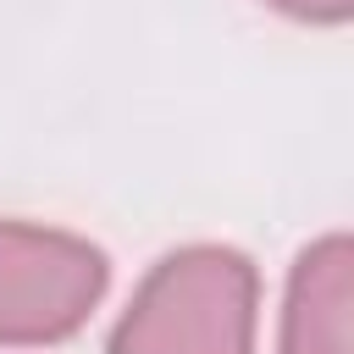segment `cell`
Wrapping results in <instances>:
<instances>
[{
	"instance_id": "obj_2",
	"label": "cell",
	"mask_w": 354,
	"mask_h": 354,
	"mask_svg": "<svg viewBox=\"0 0 354 354\" xmlns=\"http://www.w3.org/2000/svg\"><path fill=\"white\" fill-rule=\"evenodd\" d=\"M105 293V254L83 238L0 221V343H55L83 326Z\"/></svg>"
},
{
	"instance_id": "obj_4",
	"label": "cell",
	"mask_w": 354,
	"mask_h": 354,
	"mask_svg": "<svg viewBox=\"0 0 354 354\" xmlns=\"http://www.w3.org/2000/svg\"><path fill=\"white\" fill-rule=\"evenodd\" d=\"M288 17H304V22H343L348 17V0H266Z\"/></svg>"
},
{
	"instance_id": "obj_3",
	"label": "cell",
	"mask_w": 354,
	"mask_h": 354,
	"mask_svg": "<svg viewBox=\"0 0 354 354\" xmlns=\"http://www.w3.org/2000/svg\"><path fill=\"white\" fill-rule=\"evenodd\" d=\"M348 304H354V254L348 238L332 232L310 243L293 266L282 310V354H354Z\"/></svg>"
},
{
	"instance_id": "obj_1",
	"label": "cell",
	"mask_w": 354,
	"mask_h": 354,
	"mask_svg": "<svg viewBox=\"0 0 354 354\" xmlns=\"http://www.w3.org/2000/svg\"><path fill=\"white\" fill-rule=\"evenodd\" d=\"M254 348V271L232 249L166 254L133 293L111 354H249Z\"/></svg>"
}]
</instances>
